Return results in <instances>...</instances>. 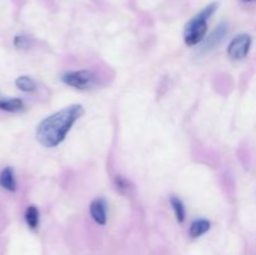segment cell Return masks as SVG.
Here are the masks:
<instances>
[{"label": "cell", "mask_w": 256, "mask_h": 255, "mask_svg": "<svg viewBox=\"0 0 256 255\" xmlns=\"http://www.w3.org/2000/svg\"><path fill=\"white\" fill-rule=\"evenodd\" d=\"M84 112L82 105L72 104L45 118L36 128L38 142L45 148H56L64 142L72 125Z\"/></svg>", "instance_id": "1"}, {"label": "cell", "mask_w": 256, "mask_h": 255, "mask_svg": "<svg viewBox=\"0 0 256 255\" xmlns=\"http://www.w3.org/2000/svg\"><path fill=\"white\" fill-rule=\"evenodd\" d=\"M216 9L218 2H212L188 22L184 30L185 44L194 46L204 40L208 32V19L216 12Z\"/></svg>", "instance_id": "2"}, {"label": "cell", "mask_w": 256, "mask_h": 255, "mask_svg": "<svg viewBox=\"0 0 256 255\" xmlns=\"http://www.w3.org/2000/svg\"><path fill=\"white\" fill-rule=\"evenodd\" d=\"M62 82L69 86L79 90H85L92 88L96 82V76L89 70H76V72H65L62 76Z\"/></svg>", "instance_id": "3"}, {"label": "cell", "mask_w": 256, "mask_h": 255, "mask_svg": "<svg viewBox=\"0 0 256 255\" xmlns=\"http://www.w3.org/2000/svg\"><path fill=\"white\" fill-rule=\"evenodd\" d=\"M250 45H252V38L248 34H240L232 40L228 48V54L232 59L240 60L246 58L249 54Z\"/></svg>", "instance_id": "4"}, {"label": "cell", "mask_w": 256, "mask_h": 255, "mask_svg": "<svg viewBox=\"0 0 256 255\" xmlns=\"http://www.w3.org/2000/svg\"><path fill=\"white\" fill-rule=\"evenodd\" d=\"M226 34H228V25L225 24V22L218 25V26L212 30V34L202 40V52H210V50L215 49L218 45L222 44V42H224Z\"/></svg>", "instance_id": "5"}, {"label": "cell", "mask_w": 256, "mask_h": 255, "mask_svg": "<svg viewBox=\"0 0 256 255\" xmlns=\"http://www.w3.org/2000/svg\"><path fill=\"white\" fill-rule=\"evenodd\" d=\"M90 215L99 225L106 224V202L104 199H95L90 204Z\"/></svg>", "instance_id": "6"}, {"label": "cell", "mask_w": 256, "mask_h": 255, "mask_svg": "<svg viewBox=\"0 0 256 255\" xmlns=\"http://www.w3.org/2000/svg\"><path fill=\"white\" fill-rule=\"evenodd\" d=\"M0 186L4 188L8 192L16 190V180H15V175L12 168L6 166L2 170V172H0Z\"/></svg>", "instance_id": "7"}, {"label": "cell", "mask_w": 256, "mask_h": 255, "mask_svg": "<svg viewBox=\"0 0 256 255\" xmlns=\"http://www.w3.org/2000/svg\"><path fill=\"white\" fill-rule=\"evenodd\" d=\"M210 229V222L206 219H199L192 222V224L190 225V236L192 238H199L202 235H204L205 232H209Z\"/></svg>", "instance_id": "8"}, {"label": "cell", "mask_w": 256, "mask_h": 255, "mask_svg": "<svg viewBox=\"0 0 256 255\" xmlns=\"http://www.w3.org/2000/svg\"><path fill=\"white\" fill-rule=\"evenodd\" d=\"M0 109L5 112H19L24 109V102L22 99L12 98V99H0Z\"/></svg>", "instance_id": "9"}, {"label": "cell", "mask_w": 256, "mask_h": 255, "mask_svg": "<svg viewBox=\"0 0 256 255\" xmlns=\"http://www.w3.org/2000/svg\"><path fill=\"white\" fill-rule=\"evenodd\" d=\"M15 85L24 92H32L36 90V84L30 76H19L15 80Z\"/></svg>", "instance_id": "10"}, {"label": "cell", "mask_w": 256, "mask_h": 255, "mask_svg": "<svg viewBox=\"0 0 256 255\" xmlns=\"http://www.w3.org/2000/svg\"><path fill=\"white\" fill-rule=\"evenodd\" d=\"M25 222L30 229H36L39 225V212L34 205L29 206L25 212Z\"/></svg>", "instance_id": "11"}, {"label": "cell", "mask_w": 256, "mask_h": 255, "mask_svg": "<svg viewBox=\"0 0 256 255\" xmlns=\"http://www.w3.org/2000/svg\"><path fill=\"white\" fill-rule=\"evenodd\" d=\"M170 204H172V210L175 212V218L179 222H182L185 220V208L182 204V200L178 196H172L170 198Z\"/></svg>", "instance_id": "12"}, {"label": "cell", "mask_w": 256, "mask_h": 255, "mask_svg": "<svg viewBox=\"0 0 256 255\" xmlns=\"http://www.w3.org/2000/svg\"><path fill=\"white\" fill-rule=\"evenodd\" d=\"M115 185H116L118 190H120V192H125V190L129 189L130 184L124 176H120V175H118V176H115Z\"/></svg>", "instance_id": "13"}, {"label": "cell", "mask_w": 256, "mask_h": 255, "mask_svg": "<svg viewBox=\"0 0 256 255\" xmlns=\"http://www.w3.org/2000/svg\"><path fill=\"white\" fill-rule=\"evenodd\" d=\"M14 45L20 49H24V48L30 46V40L25 36H15L14 39Z\"/></svg>", "instance_id": "14"}, {"label": "cell", "mask_w": 256, "mask_h": 255, "mask_svg": "<svg viewBox=\"0 0 256 255\" xmlns=\"http://www.w3.org/2000/svg\"><path fill=\"white\" fill-rule=\"evenodd\" d=\"M244 2H254V0H244Z\"/></svg>", "instance_id": "15"}]
</instances>
